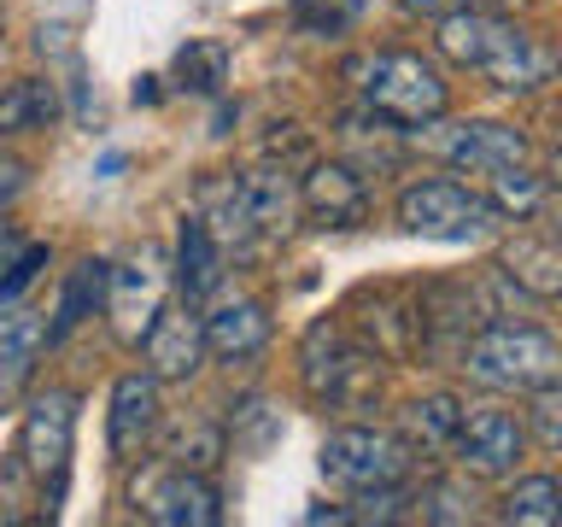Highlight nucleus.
I'll list each match as a JSON object with an SVG mask.
<instances>
[{
    "mask_svg": "<svg viewBox=\"0 0 562 527\" xmlns=\"http://www.w3.org/2000/svg\"><path fill=\"white\" fill-rule=\"evenodd\" d=\"M358 12L363 0H293V24L305 35H340Z\"/></svg>",
    "mask_w": 562,
    "mask_h": 527,
    "instance_id": "a878e982",
    "label": "nucleus"
},
{
    "mask_svg": "<svg viewBox=\"0 0 562 527\" xmlns=\"http://www.w3.org/2000/svg\"><path fill=\"white\" fill-rule=\"evenodd\" d=\"M228 188H235V205L252 235H276V228L293 223L299 211V193L288 182V170H246V176H228Z\"/></svg>",
    "mask_w": 562,
    "mask_h": 527,
    "instance_id": "f8f14e48",
    "label": "nucleus"
},
{
    "mask_svg": "<svg viewBox=\"0 0 562 527\" xmlns=\"http://www.w3.org/2000/svg\"><path fill=\"white\" fill-rule=\"evenodd\" d=\"M504 522H516V527H551L562 522V486L551 481V474H527V481L509 486V498H504Z\"/></svg>",
    "mask_w": 562,
    "mask_h": 527,
    "instance_id": "5701e85b",
    "label": "nucleus"
},
{
    "mask_svg": "<svg viewBox=\"0 0 562 527\" xmlns=\"http://www.w3.org/2000/svg\"><path fill=\"white\" fill-rule=\"evenodd\" d=\"M428 504H439V509H428V522H469V504H463L457 486H434Z\"/></svg>",
    "mask_w": 562,
    "mask_h": 527,
    "instance_id": "c85d7f7f",
    "label": "nucleus"
},
{
    "mask_svg": "<svg viewBox=\"0 0 562 527\" xmlns=\"http://www.w3.org/2000/svg\"><path fill=\"white\" fill-rule=\"evenodd\" d=\"M463 369L486 386H504V393H539V386L562 381V346L539 328L498 323L463 346Z\"/></svg>",
    "mask_w": 562,
    "mask_h": 527,
    "instance_id": "f257e3e1",
    "label": "nucleus"
},
{
    "mask_svg": "<svg viewBox=\"0 0 562 527\" xmlns=\"http://www.w3.org/2000/svg\"><path fill=\"white\" fill-rule=\"evenodd\" d=\"M498 264H504V276L516 281V288H527V293H539V299L562 293V253H557V246H544V240H509Z\"/></svg>",
    "mask_w": 562,
    "mask_h": 527,
    "instance_id": "aec40b11",
    "label": "nucleus"
},
{
    "mask_svg": "<svg viewBox=\"0 0 562 527\" xmlns=\"http://www.w3.org/2000/svg\"><path fill=\"white\" fill-rule=\"evenodd\" d=\"M509 24L504 18H486V12H446L439 18V53H446L451 65H463V70H481L492 59V47H498V35Z\"/></svg>",
    "mask_w": 562,
    "mask_h": 527,
    "instance_id": "f3484780",
    "label": "nucleus"
},
{
    "mask_svg": "<svg viewBox=\"0 0 562 527\" xmlns=\"http://www.w3.org/2000/svg\"><path fill=\"white\" fill-rule=\"evenodd\" d=\"M363 100H369V112H381V117L411 130V123L446 117V77L422 53H381L363 70Z\"/></svg>",
    "mask_w": 562,
    "mask_h": 527,
    "instance_id": "f03ea898",
    "label": "nucleus"
},
{
    "mask_svg": "<svg viewBox=\"0 0 562 527\" xmlns=\"http://www.w3.org/2000/svg\"><path fill=\"white\" fill-rule=\"evenodd\" d=\"M147 522L158 527H217L223 522V498H217V486L205 481L200 469H176L165 474V481H153L147 486Z\"/></svg>",
    "mask_w": 562,
    "mask_h": 527,
    "instance_id": "1a4fd4ad",
    "label": "nucleus"
},
{
    "mask_svg": "<svg viewBox=\"0 0 562 527\" xmlns=\"http://www.w3.org/2000/svg\"><path fill=\"white\" fill-rule=\"evenodd\" d=\"M557 235H562V217H557Z\"/></svg>",
    "mask_w": 562,
    "mask_h": 527,
    "instance_id": "473e14b6",
    "label": "nucleus"
},
{
    "mask_svg": "<svg viewBox=\"0 0 562 527\" xmlns=\"http://www.w3.org/2000/svg\"><path fill=\"white\" fill-rule=\"evenodd\" d=\"M457 463L474 474H509L521 457V422L509 411H463V428H457Z\"/></svg>",
    "mask_w": 562,
    "mask_h": 527,
    "instance_id": "6e6552de",
    "label": "nucleus"
},
{
    "mask_svg": "<svg viewBox=\"0 0 562 527\" xmlns=\"http://www.w3.org/2000/svg\"><path fill=\"white\" fill-rule=\"evenodd\" d=\"M18 188H24V165H12V158H0V205H7Z\"/></svg>",
    "mask_w": 562,
    "mask_h": 527,
    "instance_id": "7c9ffc66",
    "label": "nucleus"
},
{
    "mask_svg": "<svg viewBox=\"0 0 562 527\" xmlns=\"http://www.w3.org/2000/svg\"><path fill=\"white\" fill-rule=\"evenodd\" d=\"M492 200L469 193L463 182H446V176H428V182H411L398 193V223L411 235H428V240H469L492 228Z\"/></svg>",
    "mask_w": 562,
    "mask_h": 527,
    "instance_id": "20e7f679",
    "label": "nucleus"
},
{
    "mask_svg": "<svg viewBox=\"0 0 562 527\" xmlns=\"http://www.w3.org/2000/svg\"><path fill=\"white\" fill-rule=\"evenodd\" d=\"M42 264H47V246H24L18 258H7V276H0V299H18L30 288L35 276H42Z\"/></svg>",
    "mask_w": 562,
    "mask_h": 527,
    "instance_id": "cd10ccee",
    "label": "nucleus"
},
{
    "mask_svg": "<svg viewBox=\"0 0 562 527\" xmlns=\"http://www.w3.org/2000/svg\"><path fill=\"white\" fill-rule=\"evenodd\" d=\"M70 434H77V393H70V386H47V393H35L30 416H24V446H18V457H24V469L47 486V516L65 498Z\"/></svg>",
    "mask_w": 562,
    "mask_h": 527,
    "instance_id": "7ed1b4c3",
    "label": "nucleus"
},
{
    "mask_svg": "<svg viewBox=\"0 0 562 527\" xmlns=\"http://www.w3.org/2000/svg\"><path fill=\"white\" fill-rule=\"evenodd\" d=\"M105 311H112V334L123 346H140L153 328V316L165 311V276H158V258L140 253L135 264L112 270V288H105Z\"/></svg>",
    "mask_w": 562,
    "mask_h": 527,
    "instance_id": "0eeeda50",
    "label": "nucleus"
},
{
    "mask_svg": "<svg viewBox=\"0 0 562 527\" xmlns=\"http://www.w3.org/2000/svg\"><path fill=\"white\" fill-rule=\"evenodd\" d=\"M47 340V323L35 311H12L0 316V404H12V393L30 381V363Z\"/></svg>",
    "mask_w": 562,
    "mask_h": 527,
    "instance_id": "a211bd4d",
    "label": "nucleus"
},
{
    "mask_svg": "<svg viewBox=\"0 0 562 527\" xmlns=\"http://www.w3.org/2000/svg\"><path fill=\"white\" fill-rule=\"evenodd\" d=\"M551 182L562 188V153H557V165H551Z\"/></svg>",
    "mask_w": 562,
    "mask_h": 527,
    "instance_id": "2f4dec72",
    "label": "nucleus"
},
{
    "mask_svg": "<svg viewBox=\"0 0 562 527\" xmlns=\"http://www.w3.org/2000/svg\"><path fill=\"white\" fill-rule=\"evenodd\" d=\"M59 117V94L47 77H24L0 94V135H24V130H47Z\"/></svg>",
    "mask_w": 562,
    "mask_h": 527,
    "instance_id": "412c9836",
    "label": "nucleus"
},
{
    "mask_svg": "<svg viewBox=\"0 0 562 527\" xmlns=\"http://www.w3.org/2000/svg\"><path fill=\"white\" fill-rule=\"evenodd\" d=\"M147 375L158 381H188L205 358V323L188 311H158L153 328H147Z\"/></svg>",
    "mask_w": 562,
    "mask_h": 527,
    "instance_id": "9d476101",
    "label": "nucleus"
},
{
    "mask_svg": "<svg viewBox=\"0 0 562 527\" xmlns=\"http://www.w3.org/2000/svg\"><path fill=\"white\" fill-rule=\"evenodd\" d=\"M0 411H7V404H0Z\"/></svg>",
    "mask_w": 562,
    "mask_h": 527,
    "instance_id": "72a5a7b5",
    "label": "nucleus"
},
{
    "mask_svg": "<svg viewBox=\"0 0 562 527\" xmlns=\"http://www.w3.org/2000/svg\"><path fill=\"white\" fill-rule=\"evenodd\" d=\"M404 469H411V446L393 434H375V428H334L323 439V474L334 486H351V492H381V486H398Z\"/></svg>",
    "mask_w": 562,
    "mask_h": 527,
    "instance_id": "39448f33",
    "label": "nucleus"
},
{
    "mask_svg": "<svg viewBox=\"0 0 562 527\" xmlns=\"http://www.w3.org/2000/svg\"><path fill=\"white\" fill-rule=\"evenodd\" d=\"M270 340V316H263L258 299H228L205 316V346L217 351V358H252V351Z\"/></svg>",
    "mask_w": 562,
    "mask_h": 527,
    "instance_id": "4468645a",
    "label": "nucleus"
},
{
    "mask_svg": "<svg viewBox=\"0 0 562 527\" xmlns=\"http://www.w3.org/2000/svg\"><path fill=\"white\" fill-rule=\"evenodd\" d=\"M105 288H112V264L82 258L77 270H70V281H65V299H59V316H53L47 340H65L82 316H94V305H105Z\"/></svg>",
    "mask_w": 562,
    "mask_h": 527,
    "instance_id": "6ab92c4d",
    "label": "nucleus"
},
{
    "mask_svg": "<svg viewBox=\"0 0 562 527\" xmlns=\"http://www.w3.org/2000/svg\"><path fill=\"white\" fill-rule=\"evenodd\" d=\"M539 200H544V182L533 170H521V165L492 170V211H504V217H533Z\"/></svg>",
    "mask_w": 562,
    "mask_h": 527,
    "instance_id": "393cba45",
    "label": "nucleus"
},
{
    "mask_svg": "<svg viewBox=\"0 0 562 527\" xmlns=\"http://www.w3.org/2000/svg\"><path fill=\"white\" fill-rule=\"evenodd\" d=\"M481 70H486L498 88H509V94H527V88H539V82L557 70V53L539 47L533 35H521V30H504L498 47H492V59H486Z\"/></svg>",
    "mask_w": 562,
    "mask_h": 527,
    "instance_id": "ddd939ff",
    "label": "nucleus"
},
{
    "mask_svg": "<svg viewBox=\"0 0 562 527\" xmlns=\"http://www.w3.org/2000/svg\"><path fill=\"white\" fill-rule=\"evenodd\" d=\"M323 223H358L369 193H363V170L358 165H316L305 176V193H299Z\"/></svg>",
    "mask_w": 562,
    "mask_h": 527,
    "instance_id": "2eb2a0df",
    "label": "nucleus"
},
{
    "mask_svg": "<svg viewBox=\"0 0 562 527\" xmlns=\"http://www.w3.org/2000/svg\"><path fill=\"white\" fill-rule=\"evenodd\" d=\"M404 12H416V18H446V12H463L469 0H398Z\"/></svg>",
    "mask_w": 562,
    "mask_h": 527,
    "instance_id": "c756f323",
    "label": "nucleus"
},
{
    "mask_svg": "<svg viewBox=\"0 0 562 527\" xmlns=\"http://www.w3.org/2000/svg\"><path fill=\"white\" fill-rule=\"evenodd\" d=\"M153 428H158V375H123L112 386V428H105L117 463H130L153 439Z\"/></svg>",
    "mask_w": 562,
    "mask_h": 527,
    "instance_id": "9b49d317",
    "label": "nucleus"
},
{
    "mask_svg": "<svg viewBox=\"0 0 562 527\" xmlns=\"http://www.w3.org/2000/svg\"><path fill=\"white\" fill-rule=\"evenodd\" d=\"M176 77H182V88H193V94H217L223 77H228V47L223 42H188L176 53Z\"/></svg>",
    "mask_w": 562,
    "mask_h": 527,
    "instance_id": "b1692460",
    "label": "nucleus"
},
{
    "mask_svg": "<svg viewBox=\"0 0 562 527\" xmlns=\"http://www.w3.org/2000/svg\"><path fill=\"white\" fill-rule=\"evenodd\" d=\"M533 434L544 451H562V393H551V386H539L533 399Z\"/></svg>",
    "mask_w": 562,
    "mask_h": 527,
    "instance_id": "bb28decb",
    "label": "nucleus"
},
{
    "mask_svg": "<svg viewBox=\"0 0 562 527\" xmlns=\"http://www.w3.org/2000/svg\"><path fill=\"white\" fill-rule=\"evenodd\" d=\"M428 153H439L446 165H463V170H504V165H521L527 158V135L516 123H498V117H469V123H439V130L416 135Z\"/></svg>",
    "mask_w": 562,
    "mask_h": 527,
    "instance_id": "423d86ee",
    "label": "nucleus"
},
{
    "mask_svg": "<svg viewBox=\"0 0 562 527\" xmlns=\"http://www.w3.org/2000/svg\"><path fill=\"white\" fill-rule=\"evenodd\" d=\"M457 428H463V404L434 393V399H416L411 411H404V439L422 451H451L457 446Z\"/></svg>",
    "mask_w": 562,
    "mask_h": 527,
    "instance_id": "4be33fe9",
    "label": "nucleus"
},
{
    "mask_svg": "<svg viewBox=\"0 0 562 527\" xmlns=\"http://www.w3.org/2000/svg\"><path fill=\"white\" fill-rule=\"evenodd\" d=\"M223 281V253H217V235L205 228V217H182V235H176V288L182 299H205L211 288Z\"/></svg>",
    "mask_w": 562,
    "mask_h": 527,
    "instance_id": "dca6fc26",
    "label": "nucleus"
}]
</instances>
